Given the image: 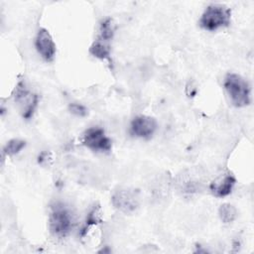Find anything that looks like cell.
<instances>
[{
	"label": "cell",
	"mask_w": 254,
	"mask_h": 254,
	"mask_svg": "<svg viewBox=\"0 0 254 254\" xmlns=\"http://www.w3.org/2000/svg\"><path fill=\"white\" fill-rule=\"evenodd\" d=\"M235 178L230 175H223L221 177H218L217 179H215L209 186L210 191L218 197H223L228 195L231 191L232 189L235 185Z\"/></svg>",
	"instance_id": "9"
},
{
	"label": "cell",
	"mask_w": 254,
	"mask_h": 254,
	"mask_svg": "<svg viewBox=\"0 0 254 254\" xmlns=\"http://www.w3.org/2000/svg\"><path fill=\"white\" fill-rule=\"evenodd\" d=\"M157 129L155 118L147 115L136 116L130 125V133L139 138H150Z\"/></svg>",
	"instance_id": "7"
},
{
	"label": "cell",
	"mask_w": 254,
	"mask_h": 254,
	"mask_svg": "<svg viewBox=\"0 0 254 254\" xmlns=\"http://www.w3.org/2000/svg\"><path fill=\"white\" fill-rule=\"evenodd\" d=\"M49 225L51 232L55 236H66L73 226V219L70 211L63 203H56L51 209Z\"/></svg>",
	"instance_id": "3"
},
{
	"label": "cell",
	"mask_w": 254,
	"mask_h": 254,
	"mask_svg": "<svg viewBox=\"0 0 254 254\" xmlns=\"http://www.w3.org/2000/svg\"><path fill=\"white\" fill-rule=\"evenodd\" d=\"M68 109L72 114L79 116V117H83L87 114L86 107L80 103H70L68 105Z\"/></svg>",
	"instance_id": "15"
},
{
	"label": "cell",
	"mask_w": 254,
	"mask_h": 254,
	"mask_svg": "<svg viewBox=\"0 0 254 254\" xmlns=\"http://www.w3.org/2000/svg\"><path fill=\"white\" fill-rule=\"evenodd\" d=\"M26 146V142L21 139H12L4 147V153L6 155H16L18 154L24 147Z\"/></svg>",
	"instance_id": "13"
},
{
	"label": "cell",
	"mask_w": 254,
	"mask_h": 254,
	"mask_svg": "<svg viewBox=\"0 0 254 254\" xmlns=\"http://www.w3.org/2000/svg\"><path fill=\"white\" fill-rule=\"evenodd\" d=\"M14 98L15 102L18 104L20 108L22 116L25 119H30L33 116L38 105V95L32 92L30 89H28L25 82L20 81L15 88Z\"/></svg>",
	"instance_id": "4"
},
{
	"label": "cell",
	"mask_w": 254,
	"mask_h": 254,
	"mask_svg": "<svg viewBox=\"0 0 254 254\" xmlns=\"http://www.w3.org/2000/svg\"><path fill=\"white\" fill-rule=\"evenodd\" d=\"M100 221V212L98 210V208L93 207L90 212L87 214L86 217V221H85V226L82 229V235H84V233L86 232L87 228H89L92 225H95L96 223H98Z\"/></svg>",
	"instance_id": "14"
},
{
	"label": "cell",
	"mask_w": 254,
	"mask_h": 254,
	"mask_svg": "<svg viewBox=\"0 0 254 254\" xmlns=\"http://www.w3.org/2000/svg\"><path fill=\"white\" fill-rule=\"evenodd\" d=\"M35 47L40 54V56L47 62L53 61L56 55V45L55 42L49 33V31L45 28H41L35 39Z\"/></svg>",
	"instance_id": "8"
},
{
	"label": "cell",
	"mask_w": 254,
	"mask_h": 254,
	"mask_svg": "<svg viewBox=\"0 0 254 254\" xmlns=\"http://www.w3.org/2000/svg\"><path fill=\"white\" fill-rule=\"evenodd\" d=\"M89 53L100 60L108 59L110 56V49L109 46L107 45V42L103 40H96L89 48Z\"/></svg>",
	"instance_id": "10"
},
{
	"label": "cell",
	"mask_w": 254,
	"mask_h": 254,
	"mask_svg": "<svg viewBox=\"0 0 254 254\" xmlns=\"http://www.w3.org/2000/svg\"><path fill=\"white\" fill-rule=\"evenodd\" d=\"M82 144L94 152H108L112 147L110 138L102 128L94 126L86 129L81 137Z\"/></svg>",
	"instance_id": "6"
},
{
	"label": "cell",
	"mask_w": 254,
	"mask_h": 254,
	"mask_svg": "<svg viewBox=\"0 0 254 254\" xmlns=\"http://www.w3.org/2000/svg\"><path fill=\"white\" fill-rule=\"evenodd\" d=\"M112 204L119 211L130 214L139 207L140 197L136 190L133 189H119L111 197Z\"/></svg>",
	"instance_id": "5"
},
{
	"label": "cell",
	"mask_w": 254,
	"mask_h": 254,
	"mask_svg": "<svg viewBox=\"0 0 254 254\" xmlns=\"http://www.w3.org/2000/svg\"><path fill=\"white\" fill-rule=\"evenodd\" d=\"M231 11L224 5L211 4L206 7L199 19V26L206 31H215L230 24Z\"/></svg>",
	"instance_id": "2"
},
{
	"label": "cell",
	"mask_w": 254,
	"mask_h": 254,
	"mask_svg": "<svg viewBox=\"0 0 254 254\" xmlns=\"http://www.w3.org/2000/svg\"><path fill=\"white\" fill-rule=\"evenodd\" d=\"M218 214L223 223H231L237 216V210L232 204L223 203L219 207Z\"/></svg>",
	"instance_id": "11"
},
{
	"label": "cell",
	"mask_w": 254,
	"mask_h": 254,
	"mask_svg": "<svg viewBox=\"0 0 254 254\" xmlns=\"http://www.w3.org/2000/svg\"><path fill=\"white\" fill-rule=\"evenodd\" d=\"M223 84L233 105L243 107L250 103V85L241 75L227 73Z\"/></svg>",
	"instance_id": "1"
},
{
	"label": "cell",
	"mask_w": 254,
	"mask_h": 254,
	"mask_svg": "<svg viewBox=\"0 0 254 254\" xmlns=\"http://www.w3.org/2000/svg\"><path fill=\"white\" fill-rule=\"evenodd\" d=\"M99 32H100V36H99L100 40L108 42L112 39L114 35V25L110 18H105L104 20L101 21Z\"/></svg>",
	"instance_id": "12"
}]
</instances>
